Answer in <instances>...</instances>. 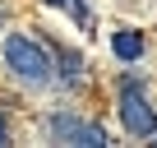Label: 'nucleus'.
<instances>
[{
  "mask_svg": "<svg viewBox=\"0 0 157 148\" xmlns=\"http://www.w3.org/2000/svg\"><path fill=\"white\" fill-rule=\"evenodd\" d=\"M5 65L14 69V79H23L28 88H42L51 79V56L33 37H23V33H10L5 37Z\"/></svg>",
  "mask_w": 157,
  "mask_h": 148,
  "instance_id": "obj_1",
  "label": "nucleus"
},
{
  "mask_svg": "<svg viewBox=\"0 0 157 148\" xmlns=\"http://www.w3.org/2000/svg\"><path fill=\"white\" fill-rule=\"evenodd\" d=\"M120 125H125V134H134V139L157 134V111L148 107L143 84L134 79V74H125V79H120Z\"/></svg>",
  "mask_w": 157,
  "mask_h": 148,
  "instance_id": "obj_2",
  "label": "nucleus"
},
{
  "mask_svg": "<svg viewBox=\"0 0 157 148\" xmlns=\"http://www.w3.org/2000/svg\"><path fill=\"white\" fill-rule=\"evenodd\" d=\"M46 134L56 143H78V148H102L106 143V130L102 125H88V120H78V116H51L46 120Z\"/></svg>",
  "mask_w": 157,
  "mask_h": 148,
  "instance_id": "obj_3",
  "label": "nucleus"
},
{
  "mask_svg": "<svg viewBox=\"0 0 157 148\" xmlns=\"http://www.w3.org/2000/svg\"><path fill=\"white\" fill-rule=\"evenodd\" d=\"M111 51H116L120 60H139V56H143V37H139L134 28H120V33L111 37Z\"/></svg>",
  "mask_w": 157,
  "mask_h": 148,
  "instance_id": "obj_4",
  "label": "nucleus"
},
{
  "mask_svg": "<svg viewBox=\"0 0 157 148\" xmlns=\"http://www.w3.org/2000/svg\"><path fill=\"white\" fill-rule=\"evenodd\" d=\"M56 60H60V79H65V84H78V74H83V60H78L74 51H65V46L56 51Z\"/></svg>",
  "mask_w": 157,
  "mask_h": 148,
  "instance_id": "obj_5",
  "label": "nucleus"
},
{
  "mask_svg": "<svg viewBox=\"0 0 157 148\" xmlns=\"http://www.w3.org/2000/svg\"><path fill=\"white\" fill-rule=\"evenodd\" d=\"M46 5H69V10L78 14V19H83V23H88V10H83V5H78V0H46Z\"/></svg>",
  "mask_w": 157,
  "mask_h": 148,
  "instance_id": "obj_6",
  "label": "nucleus"
},
{
  "mask_svg": "<svg viewBox=\"0 0 157 148\" xmlns=\"http://www.w3.org/2000/svg\"><path fill=\"white\" fill-rule=\"evenodd\" d=\"M5 139H10V130H5V120H0V143H5Z\"/></svg>",
  "mask_w": 157,
  "mask_h": 148,
  "instance_id": "obj_7",
  "label": "nucleus"
},
{
  "mask_svg": "<svg viewBox=\"0 0 157 148\" xmlns=\"http://www.w3.org/2000/svg\"><path fill=\"white\" fill-rule=\"evenodd\" d=\"M0 14H5V5H0Z\"/></svg>",
  "mask_w": 157,
  "mask_h": 148,
  "instance_id": "obj_8",
  "label": "nucleus"
}]
</instances>
